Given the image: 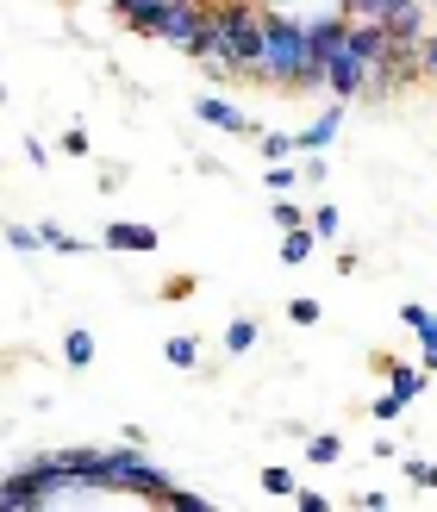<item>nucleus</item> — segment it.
Returning <instances> with one entry per match:
<instances>
[{"label": "nucleus", "instance_id": "1", "mask_svg": "<svg viewBox=\"0 0 437 512\" xmlns=\"http://www.w3.org/2000/svg\"><path fill=\"white\" fill-rule=\"evenodd\" d=\"M256 82H275V88H325V69L313 63V50H306V25L300 19L263 7V63H256Z\"/></svg>", "mask_w": 437, "mask_h": 512}, {"label": "nucleus", "instance_id": "2", "mask_svg": "<svg viewBox=\"0 0 437 512\" xmlns=\"http://www.w3.org/2000/svg\"><path fill=\"white\" fill-rule=\"evenodd\" d=\"M200 19H207V7H200V0H138V7L125 13V25H132V32L163 38V44H182V50L194 44Z\"/></svg>", "mask_w": 437, "mask_h": 512}, {"label": "nucleus", "instance_id": "3", "mask_svg": "<svg viewBox=\"0 0 437 512\" xmlns=\"http://www.w3.org/2000/svg\"><path fill=\"white\" fill-rule=\"evenodd\" d=\"M107 481H113V494H138V500H150V506H169V488H175L163 469H150V463H144V450H138V444L107 450Z\"/></svg>", "mask_w": 437, "mask_h": 512}, {"label": "nucleus", "instance_id": "4", "mask_svg": "<svg viewBox=\"0 0 437 512\" xmlns=\"http://www.w3.org/2000/svg\"><path fill=\"white\" fill-rule=\"evenodd\" d=\"M194 119H200V125H219V132H238V138H256V132H263V125H256L238 100H225V94H200V100H194Z\"/></svg>", "mask_w": 437, "mask_h": 512}, {"label": "nucleus", "instance_id": "5", "mask_svg": "<svg viewBox=\"0 0 437 512\" xmlns=\"http://www.w3.org/2000/svg\"><path fill=\"white\" fill-rule=\"evenodd\" d=\"M100 244H107L113 256H150L163 238H157V225H144V219H113L107 232H100Z\"/></svg>", "mask_w": 437, "mask_h": 512}, {"label": "nucleus", "instance_id": "6", "mask_svg": "<svg viewBox=\"0 0 437 512\" xmlns=\"http://www.w3.org/2000/svg\"><path fill=\"white\" fill-rule=\"evenodd\" d=\"M363 88H369V69H363V63H356L350 50L338 44V57L325 63V94H331V100H356Z\"/></svg>", "mask_w": 437, "mask_h": 512}, {"label": "nucleus", "instance_id": "7", "mask_svg": "<svg viewBox=\"0 0 437 512\" xmlns=\"http://www.w3.org/2000/svg\"><path fill=\"white\" fill-rule=\"evenodd\" d=\"M338 132H344V100H331L306 132H294V157H319L325 144H338Z\"/></svg>", "mask_w": 437, "mask_h": 512}, {"label": "nucleus", "instance_id": "8", "mask_svg": "<svg viewBox=\"0 0 437 512\" xmlns=\"http://www.w3.org/2000/svg\"><path fill=\"white\" fill-rule=\"evenodd\" d=\"M38 506H44V488H38L32 469L0 475V512H38Z\"/></svg>", "mask_w": 437, "mask_h": 512}, {"label": "nucleus", "instance_id": "9", "mask_svg": "<svg viewBox=\"0 0 437 512\" xmlns=\"http://www.w3.org/2000/svg\"><path fill=\"white\" fill-rule=\"evenodd\" d=\"M425 13H431V0H406V7L388 19V38H400V44H419V38H425Z\"/></svg>", "mask_w": 437, "mask_h": 512}, {"label": "nucleus", "instance_id": "10", "mask_svg": "<svg viewBox=\"0 0 437 512\" xmlns=\"http://www.w3.org/2000/svg\"><path fill=\"white\" fill-rule=\"evenodd\" d=\"M381 369H388V388H394L406 406H413V400L431 388V369H413V363H381Z\"/></svg>", "mask_w": 437, "mask_h": 512}, {"label": "nucleus", "instance_id": "11", "mask_svg": "<svg viewBox=\"0 0 437 512\" xmlns=\"http://www.w3.org/2000/svg\"><path fill=\"white\" fill-rule=\"evenodd\" d=\"M313 250H319V238H313V225H294V232H281V263H288V269H300V263H313Z\"/></svg>", "mask_w": 437, "mask_h": 512}, {"label": "nucleus", "instance_id": "12", "mask_svg": "<svg viewBox=\"0 0 437 512\" xmlns=\"http://www.w3.org/2000/svg\"><path fill=\"white\" fill-rule=\"evenodd\" d=\"M300 456L313 469H325V463H338V456H344V438H338V431H313V438L300 444Z\"/></svg>", "mask_w": 437, "mask_h": 512}, {"label": "nucleus", "instance_id": "13", "mask_svg": "<svg viewBox=\"0 0 437 512\" xmlns=\"http://www.w3.org/2000/svg\"><path fill=\"white\" fill-rule=\"evenodd\" d=\"M400 325L413 331L419 344H437V313H431V306H419V300H406V306H400Z\"/></svg>", "mask_w": 437, "mask_h": 512}, {"label": "nucleus", "instance_id": "14", "mask_svg": "<svg viewBox=\"0 0 437 512\" xmlns=\"http://www.w3.org/2000/svg\"><path fill=\"white\" fill-rule=\"evenodd\" d=\"M338 7H344V19H381V25H388L406 0H338Z\"/></svg>", "mask_w": 437, "mask_h": 512}, {"label": "nucleus", "instance_id": "15", "mask_svg": "<svg viewBox=\"0 0 437 512\" xmlns=\"http://www.w3.org/2000/svg\"><path fill=\"white\" fill-rule=\"evenodd\" d=\"M250 350H256V319L238 313V319L225 325V356H250Z\"/></svg>", "mask_w": 437, "mask_h": 512}, {"label": "nucleus", "instance_id": "16", "mask_svg": "<svg viewBox=\"0 0 437 512\" xmlns=\"http://www.w3.org/2000/svg\"><path fill=\"white\" fill-rule=\"evenodd\" d=\"M63 363H69V369H88V363H94V331L69 325V338H63Z\"/></svg>", "mask_w": 437, "mask_h": 512}, {"label": "nucleus", "instance_id": "17", "mask_svg": "<svg viewBox=\"0 0 437 512\" xmlns=\"http://www.w3.org/2000/svg\"><path fill=\"white\" fill-rule=\"evenodd\" d=\"M306 225H313V238L319 244H331V238H338V207H331V200H313V207H306Z\"/></svg>", "mask_w": 437, "mask_h": 512}, {"label": "nucleus", "instance_id": "18", "mask_svg": "<svg viewBox=\"0 0 437 512\" xmlns=\"http://www.w3.org/2000/svg\"><path fill=\"white\" fill-rule=\"evenodd\" d=\"M38 238H44V250H57V256H82V250H88L75 232H63L57 219H44V225H38Z\"/></svg>", "mask_w": 437, "mask_h": 512}, {"label": "nucleus", "instance_id": "19", "mask_svg": "<svg viewBox=\"0 0 437 512\" xmlns=\"http://www.w3.org/2000/svg\"><path fill=\"white\" fill-rule=\"evenodd\" d=\"M163 356H169L175 369H200V338H188V331H182V338L163 344Z\"/></svg>", "mask_w": 437, "mask_h": 512}, {"label": "nucleus", "instance_id": "20", "mask_svg": "<svg viewBox=\"0 0 437 512\" xmlns=\"http://www.w3.org/2000/svg\"><path fill=\"white\" fill-rule=\"evenodd\" d=\"M256 150H263V163L294 157V132H256Z\"/></svg>", "mask_w": 437, "mask_h": 512}, {"label": "nucleus", "instance_id": "21", "mask_svg": "<svg viewBox=\"0 0 437 512\" xmlns=\"http://www.w3.org/2000/svg\"><path fill=\"white\" fill-rule=\"evenodd\" d=\"M7 244H13L19 256H32V250H44V238H38V225H19V219H7Z\"/></svg>", "mask_w": 437, "mask_h": 512}, {"label": "nucleus", "instance_id": "22", "mask_svg": "<svg viewBox=\"0 0 437 512\" xmlns=\"http://www.w3.org/2000/svg\"><path fill=\"white\" fill-rule=\"evenodd\" d=\"M288 319H294V325H319V319H325V306H319L313 294H294V300H288Z\"/></svg>", "mask_w": 437, "mask_h": 512}, {"label": "nucleus", "instance_id": "23", "mask_svg": "<svg viewBox=\"0 0 437 512\" xmlns=\"http://www.w3.org/2000/svg\"><path fill=\"white\" fill-rule=\"evenodd\" d=\"M406 463V481H413V488H437V463H425V456H400Z\"/></svg>", "mask_w": 437, "mask_h": 512}, {"label": "nucleus", "instance_id": "24", "mask_svg": "<svg viewBox=\"0 0 437 512\" xmlns=\"http://www.w3.org/2000/svg\"><path fill=\"white\" fill-rule=\"evenodd\" d=\"M269 219L281 225V232H294V225H306V207H294V200H275V207H269Z\"/></svg>", "mask_w": 437, "mask_h": 512}, {"label": "nucleus", "instance_id": "25", "mask_svg": "<svg viewBox=\"0 0 437 512\" xmlns=\"http://www.w3.org/2000/svg\"><path fill=\"white\" fill-rule=\"evenodd\" d=\"M325 175H331L325 150H319V157H300V182H306V188H325Z\"/></svg>", "mask_w": 437, "mask_h": 512}, {"label": "nucleus", "instance_id": "26", "mask_svg": "<svg viewBox=\"0 0 437 512\" xmlns=\"http://www.w3.org/2000/svg\"><path fill=\"white\" fill-rule=\"evenodd\" d=\"M57 150H63V157H88L94 144H88V132H82V125H69V132L57 138Z\"/></svg>", "mask_w": 437, "mask_h": 512}, {"label": "nucleus", "instance_id": "27", "mask_svg": "<svg viewBox=\"0 0 437 512\" xmlns=\"http://www.w3.org/2000/svg\"><path fill=\"white\" fill-rule=\"evenodd\" d=\"M294 182H300V169H294L288 157H281V163H269V188H275V194H288Z\"/></svg>", "mask_w": 437, "mask_h": 512}, {"label": "nucleus", "instance_id": "28", "mask_svg": "<svg viewBox=\"0 0 437 512\" xmlns=\"http://www.w3.org/2000/svg\"><path fill=\"white\" fill-rule=\"evenodd\" d=\"M263 494H294V469H263Z\"/></svg>", "mask_w": 437, "mask_h": 512}, {"label": "nucleus", "instance_id": "29", "mask_svg": "<svg viewBox=\"0 0 437 512\" xmlns=\"http://www.w3.org/2000/svg\"><path fill=\"white\" fill-rule=\"evenodd\" d=\"M369 413H375V419H381V425H388V419H400V413H406V400H400V394H394V388H388V394H381V400H375V406H369Z\"/></svg>", "mask_w": 437, "mask_h": 512}, {"label": "nucleus", "instance_id": "30", "mask_svg": "<svg viewBox=\"0 0 437 512\" xmlns=\"http://www.w3.org/2000/svg\"><path fill=\"white\" fill-rule=\"evenodd\" d=\"M419 75H431V82H437V32L419 38Z\"/></svg>", "mask_w": 437, "mask_h": 512}, {"label": "nucleus", "instance_id": "31", "mask_svg": "<svg viewBox=\"0 0 437 512\" xmlns=\"http://www.w3.org/2000/svg\"><path fill=\"white\" fill-rule=\"evenodd\" d=\"M194 294V275H169L163 281V300H188Z\"/></svg>", "mask_w": 437, "mask_h": 512}, {"label": "nucleus", "instance_id": "32", "mask_svg": "<svg viewBox=\"0 0 437 512\" xmlns=\"http://www.w3.org/2000/svg\"><path fill=\"white\" fill-rule=\"evenodd\" d=\"M294 506H300V512H325L331 500H325V494H300V488H294Z\"/></svg>", "mask_w": 437, "mask_h": 512}, {"label": "nucleus", "instance_id": "33", "mask_svg": "<svg viewBox=\"0 0 437 512\" xmlns=\"http://www.w3.org/2000/svg\"><path fill=\"white\" fill-rule=\"evenodd\" d=\"M25 163H32V169H44V163H50V150H44L38 138H25Z\"/></svg>", "mask_w": 437, "mask_h": 512}, {"label": "nucleus", "instance_id": "34", "mask_svg": "<svg viewBox=\"0 0 437 512\" xmlns=\"http://www.w3.org/2000/svg\"><path fill=\"white\" fill-rule=\"evenodd\" d=\"M356 506H363V512H381V506H388V494H375V488H363V494H356Z\"/></svg>", "mask_w": 437, "mask_h": 512}, {"label": "nucleus", "instance_id": "35", "mask_svg": "<svg viewBox=\"0 0 437 512\" xmlns=\"http://www.w3.org/2000/svg\"><path fill=\"white\" fill-rule=\"evenodd\" d=\"M419 350H425V369L437 375V344H419Z\"/></svg>", "mask_w": 437, "mask_h": 512}, {"label": "nucleus", "instance_id": "36", "mask_svg": "<svg viewBox=\"0 0 437 512\" xmlns=\"http://www.w3.org/2000/svg\"><path fill=\"white\" fill-rule=\"evenodd\" d=\"M0 107H7V88H0Z\"/></svg>", "mask_w": 437, "mask_h": 512}, {"label": "nucleus", "instance_id": "37", "mask_svg": "<svg viewBox=\"0 0 437 512\" xmlns=\"http://www.w3.org/2000/svg\"><path fill=\"white\" fill-rule=\"evenodd\" d=\"M431 7H437V0H431Z\"/></svg>", "mask_w": 437, "mask_h": 512}]
</instances>
